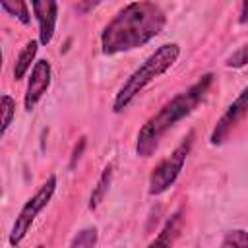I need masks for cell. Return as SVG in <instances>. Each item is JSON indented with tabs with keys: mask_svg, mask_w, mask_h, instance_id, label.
Masks as SVG:
<instances>
[{
	"mask_svg": "<svg viewBox=\"0 0 248 248\" xmlns=\"http://www.w3.org/2000/svg\"><path fill=\"white\" fill-rule=\"evenodd\" d=\"M167 23V16L153 0L126 4L101 31V52L114 56L136 50L155 39Z\"/></svg>",
	"mask_w": 248,
	"mask_h": 248,
	"instance_id": "cell-1",
	"label": "cell"
},
{
	"mask_svg": "<svg viewBox=\"0 0 248 248\" xmlns=\"http://www.w3.org/2000/svg\"><path fill=\"white\" fill-rule=\"evenodd\" d=\"M215 83V74L207 72L202 78H198L188 89L176 93L170 101H167L153 116L145 120V124L140 128L136 136V153L138 157H151L155 149L159 147L161 140L186 116H190L200 103L207 97Z\"/></svg>",
	"mask_w": 248,
	"mask_h": 248,
	"instance_id": "cell-2",
	"label": "cell"
},
{
	"mask_svg": "<svg viewBox=\"0 0 248 248\" xmlns=\"http://www.w3.org/2000/svg\"><path fill=\"white\" fill-rule=\"evenodd\" d=\"M178 56H180V45L178 43H165V45H161L118 87V91L114 95V101H112V110L116 114L118 112H124L134 103V99L149 83H153L159 76H163L165 72H169L174 66V62L178 60Z\"/></svg>",
	"mask_w": 248,
	"mask_h": 248,
	"instance_id": "cell-3",
	"label": "cell"
},
{
	"mask_svg": "<svg viewBox=\"0 0 248 248\" xmlns=\"http://www.w3.org/2000/svg\"><path fill=\"white\" fill-rule=\"evenodd\" d=\"M192 145H194V132H188L186 138L170 151V155H167L153 167V170L149 174V194L151 196H161L176 182V178L180 176V172L184 169L186 157L192 151Z\"/></svg>",
	"mask_w": 248,
	"mask_h": 248,
	"instance_id": "cell-4",
	"label": "cell"
},
{
	"mask_svg": "<svg viewBox=\"0 0 248 248\" xmlns=\"http://www.w3.org/2000/svg\"><path fill=\"white\" fill-rule=\"evenodd\" d=\"M56 182H58V180H56V174H50V176L41 184V188L23 203V207L19 209V213H17L14 225H12V231H10V238H8L10 246H17V244L27 236V232L31 231V227H33L37 215H39V213L48 205V202L52 200V196H54V192H56Z\"/></svg>",
	"mask_w": 248,
	"mask_h": 248,
	"instance_id": "cell-5",
	"label": "cell"
},
{
	"mask_svg": "<svg viewBox=\"0 0 248 248\" xmlns=\"http://www.w3.org/2000/svg\"><path fill=\"white\" fill-rule=\"evenodd\" d=\"M248 116V87H244L238 97L227 107V110L221 114V118L215 122L211 136H209V143L211 145H221L229 140V136L232 134V130Z\"/></svg>",
	"mask_w": 248,
	"mask_h": 248,
	"instance_id": "cell-6",
	"label": "cell"
},
{
	"mask_svg": "<svg viewBox=\"0 0 248 248\" xmlns=\"http://www.w3.org/2000/svg\"><path fill=\"white\" fill-rule=\"evenodd\" d=\"M50 81H52L50 62L48 60H37L31 68V76H29L27 89H25V95H23V107H25L27 112H31L39 105V101L48 91Z\"/></svg>",
	"mask_w": 248,
	"mask_h": 248,
	"instance_id": "cell-7",
	"label": "cell"
},
{
	"mask_svg": "<svg viewBox=\"0 0 248 248\" xmlns=\"http://www.w3.org/2000/svg\"><path fill=\"white\" fill-rule=\"evenodd\" d=\"M33 16L39 23V41L41 45H48L56 31L58 21V2L56 0H31Z\"/></svg>",
	"mask_w": 248,
	"mask_h": 248,
	"instance_id": "cell-8",
	"label": "cell"
},
{
	"mask_svg": "<svg viewBox=\"0 0 248 248\" xmlns=\"http://www.w3.org/2000/svg\"><path fill=\"white\" fill-rule=\"evenodd\" d=\"M182 225H184V217H182V209H178V211H174V213L165 221L163 229H161L159 234L149 242V246H170V244L178 238V234H180V231H182Z\"/></svg>",
	"mask_w": 248,
	"mask_h": 248,
	"instance_id": "cell-9",
	"label": "cell"
},
{
	"mask_svg": "<svg viewBox=\"0 0 248 248\" xmlns=\"http://www.w3.org/2000/svg\"><path fill=\"white\" fill-rule=\"evenodd\" d=\"M39 45H41V41H29V43L21 48V52L17 54L16 64H14V79H16V81L23 79L25 74L31 70V64H33V60H35V56H37V50H39Z\"/></svg>",
	"mask_w": 248,
	"mask_h": 248,
	"instance_id": "cell-10",
	"label": "cell"
},
{
	"mask_svg": "<svg viewBox=\"0 0 248 248\" xmlns=\"http://www.w3.org/2000/svg\"><path fill=\"white\" fill-rule=\"evenodd\" d=\"M112 172H114V163L105 165V169H103V172H101V176H99V180L93 186V192L89 196V209L91 211L97 209L101 205V202L105 200V196L110 188V182H112Z\"/></svg>",
	"mask_w": 248,
	"mask_h": 248,
	"instance_id": "cell-11",
	"label": "cell"
},
{
	"mask_svg": "<svg viewBox=\"0 0 248 248\" xmlns=\"http://www.w3.org/2000/svg\"><path fill=\"white\" fill-rule=\"evenodd\" d=\"M0 4H2V10H4L8 16L16 17V19H17L19 23H23V25H29V21H31V12H29L25 0H0Z\"/></svg>",
	"mask_w": 248,
	"mask_h": 248,
	"instance_id": "cell-12",
	"label": "cell"
},
{
	"mask_svg": "<svg viewBox=\"0 0 248 248\" xmlns=\"http://www.w3.org/2000/svg\"><path fill=\"white\" fill-rule=\"evenodd\" d=\"M97 240H99V231L95 227H87V229H81L70 240V246L72 248H91L97 244Z\"/></svg>",
	"mask_w": 248,
	"mask_h": 248,
	"instance_id": "cell-13",
	"label": "cell"
},
{
	"mask_svg": "<svg viewBox=\"0 0 248 248\" xmlns=\"http://www.w3.org/2000/svg\"><path fill=\"white\" fill-rule=\"evenodd\" d=\"M14 116H16V101L10 95H2V130H0L2 136L8 132Z\"/></svg>",
	"mask_w": 248,
	"mask_h": 248,
	"instance_id": "cell-14",
	"label": "cell"
},
{
	"mask_svg": "<svg viewBox=\"0 0 248 248\" xmlns=\"http://www.w3.org/2000/svg\"><path fill=\"white\" fill-rule=\"evenodd\" d=\"M221 246L223 248H229V246H248V231L232 229V231L225 232V236L221 240Z\"/></svg>",
	"mask_w": 248,
	"mask_h": 248,
	"instance_id": "cell-15",
	"label": "cell"
},
{
	"mask_svg": "<svg viewBox=\"0 0 248 248\" xmlns=\"http://www.w3.org/2000/svg\"><path fill=\"white\" fill-rule=\"evenodd\" d=\"M248 64V43H244L242 46H238L231 56H227V60H225V66L227 68H234V70H238V68H244Z\"/></svg>",
	"mask_w": 248,
	"mask_h": 248,
	"instance_id": "cell-16",
	"label": "cell"
},
{
	"mask_svg": "<svg viewBox=\"0 0 248 248\" xmlns=\"http://www.w3.org/2000/svg\"><path fill=\"white\" fill-rule=\"evenodd\" d=\"M103 2H107V0H78V4H76V12H78L79 16H85V14L93 12L97 6H101Z\"/></svg>",
	"mask_w": 248,
	"mask_h": 248,
	"instance_id": "cell-17",
	"label": "cell"
},
{
	"mask_svg": "<svg viewBox=\"0 0 248 248\" xmlns=\"http://www.w3.org/2000/svg\"><path fill=\"white\" fill-rule=\"evenodd\" d=\"M83 147H85V138H79V145H76V149H74V153H72V161H70V167H74V165H76V161L81 157V151H83Z\"/></svg>",
	"mask_w": 248,
	"mask_h": 248,
	"instance_id": "cell-18",
	"label": "cell"
},
{
	"mask_svg": "<svg viewBox=\"0 0 248 248\" xmlns=\"http://www.w3.org/2000/svg\"><path fill=\"white\" fill-rule=\"evenodd\" d=\"M240 23H248V0H242V6H240Z\"/></svg>",
	"mask_w": 248,
	"mask_h": 248,
	"instance_id": "cell-19",
	"label": "cell"
}]
</instances>
